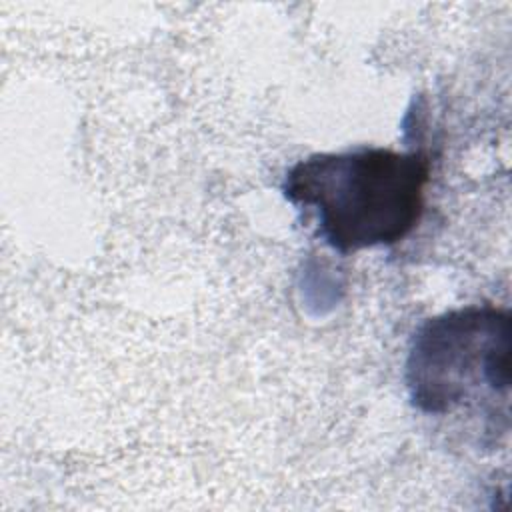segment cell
I'll return each mask as SVG.
<instances>
[{"label": "cell", "mask_w": 512, "mask_h": 512, "mask_svg": "<svg viewBox=\"0 0 512 512\" xmlns=\"http://www.w3.org/2000/svg\"><path fill=\"white\" fill-rule=\"evenodd\" d=\"M430 160L422 152L354 148L296 162L282 182L284 198L312 212L318 236L336 252L392 246L424 212Z\"/></svg>", "instance_id": "1"}, {"label": "cell", "mask_w": 512, "mask_h": 512, "mask_svg": "<svg viewBox=\"0 0 512 512\" xmlns=\"http://www.w3.org/2000/svg\"><path fill=\"white\" fill-rule=\"evenodd\" d=\"M512 316L492 304L448 310L420 324L406 358L412 406L430 418L466 420L480 446L510 428Z\"/></svg>", "instance_id": "2"}]
</instances>
